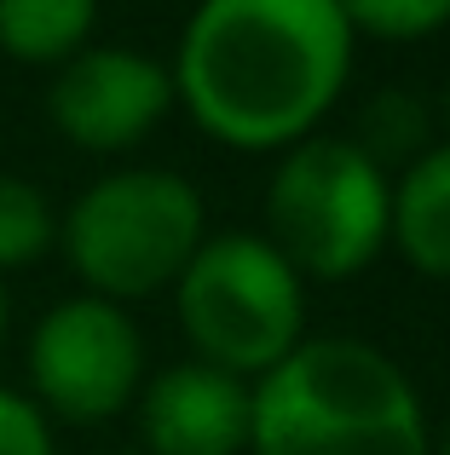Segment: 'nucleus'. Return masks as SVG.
<instances>
[{
    "mask_svg": "<svg viewBox=\"0 0 450 455\" xmlns=\"http://www.w3.org/2000/svg\"><path fill=\"white\" fill-rule=\"evenodd\" d=\"M347 29L382 46H422L428 35L450 29V0H347Z\"/></svg>",
    "mask_w": 450,
    "mask_h": 455,
    "instance_id": "ddd939ff",
    "label": "nucleus"
},
{
    "mask_svg": "<svg viewBox=\"0 0 450 455\" xmlns=\"http://www.w3.org/2000/svg\"><path fill=\"white\" fill-rule=\"evenodd\" d=\"M58 248V208L23 173H0V283Z\"/></svg>",
    "mask_w": 450,
    "mask_h": 455,
    "instance_id": "f8f14e48",
    "label": "nucleus"
},
{
    "mask_svg": "<svg viewBox=\"0 0 450 455\" xmlns=\"http://www.w3.org/2000/svg\"><path fill=\"white\" fill-rule=\"evenodd\" d=\"M306 283L260 231H208L173 283V317L191 357L248 380L283 363L306 340Z\"/></svg>",
    "mask_w": 450,
    "mask_h": 455,
    "instance_id": "20e7f679",
    "label": "nucleus"
},
{
    "mask_svg": "<svg viewBox=\"0 0 450 455\" xmlns=\"http://www.w3.org/2000/svg\"><path fill=\"white\" fill-rule=\"evenodd\" d=\"M99 35L92 0H0V52L29 69H64Z\"/></svg>",
    "mask_w": 450,
    "mask_h": 455,
    "instance_id": "9d476101",
    "label": "nucleus"
},
{
    "mask_svg": "<svg viewBox=\"0 0 450 455\" xmlns=\"http://www.w3.org/2000/svg\"><path fill=\"white\" fill-rule=\"evenodd\" d=\"M139 455H248L254 387L197 357L150 369L133 398Z\"/></svg>",
    "mask_w": 450,
    "mask_h": 455,
    "instance_id": "6e6552de",
    "label": "nucleus"
},
{
    "mask_svg": "<svg viewBox=\"0 0 450 455\" xmlns=\"http://www.w3.org/2000/svg\"><path fill=\"white\" fill-rule=\"evenodd\" d=\"M127 455H139V450H127Z\"/></svg>",
    "mask_w": 450,
    "mask_h": 455,
    "instance_id": "a211bd4d",
    "label": "nucleus"
},
{
    "mask_svg": "<svg viewBox=\"0 0 450 455\" xmlns=\"http://www.w3.org/2000/svg\"><path fill=\"white\" fill-rule=\"evenodd\" d=\"M208 243V202L180 167H110L58 213V254L81 294L110 306L173 294L180 271Z\"/></svg>",
    "mask_w": 450,
    "mask_h": 455,
    "instance_id": "7ed1b4c3",
    "label": "nucleus"
},
{
    "mask_svg": "<svg viewBox=\"0 0 450 455\" xmlns=\"http://www.w3.org/2000/svg\"><path fill=\"white\" fill-rule=\"evenodd\" d=\"M145 375V334L127 306L76 289L29 323L23 398L52 427H104L127 415Z\"/></svg>",
    "mask_w": 450,
    "mask_h": 455,
    "instance_id": "423d86ee",
    "label": "nucleus"
},
{
    "mask_svg": "<svg viewBox=\"0 0 450 455\" xmlns=\"http://www.w3.org/2000/svg\"><path fill=\"white\" fill-rule=\"evenodd\" d=\"M445 122V145H450V81H445V92H439V110H433Z\"/></svg>",
    "mask_w": 450,
    "mask_h": 455,
    "instance_id": "dca6fc26",
    "label": "nucleus"
},
{
    "mask_svg": "<svg viewBox=\"0 0 450 455\" xmlns=\"http://www.w3.org/2000/svg\"><path fill=\"white\" fill-rule=\"evenodd\" d=\"M173 116V76L162 58L122 41H92L52 69L46 87V122L69 150L127 156L139 150Z\"/></svg>",
    "mask_w": 450,
    "mask_h": 455,
    "instance_id": "0eeeda50",
    "label": "nucleus"
},
{
    "mask_svg": "<svg viewBox=\"0 0 450 455\" xmlns=\"http://www.w3.org/2000/svg\"><path fill=\"white\" fill-rule=\"evenodd\" d=\"M248 455H433V415L375 340L306 334L254 380Z\"/></svg>",
    "mask_w": 450,
    "mask_h": 455,
    "instance_id": "f03ea898",
    "label": "nucleus"
},
{
    "mask_svg": "<svg viewBox=\"0 0 450 455\" xmlns=\"http://www.w3.org/2000/svg\"><path fill=\"white\" fill-rule=\"evenodd\" d=\"M433 455H450V421H445V433H433Z\"/></svg>",
    "mask_w": 450,
    "mask_h": 455,
    "instance_id": "f3484780",
    "label": "nucleus"
},
{
    "mask_svg": "<svg viewBox=\"0 0 450 455\" xmlns=\"http://www.w3.org/2000/svg\"><path fill=\"white\" fill-rule=\"evenodd\" d=\"M393 173L347 133H312L277 156L266 179V243L301 283H352L387 254Z\"/></svg>",
    "mask_w": 450,
    "mask_h": 455,
    "instance_id": "39448f33",
    "label": "nucleus"
},
{
    "mask_svg": "<svg viewBox=\"0 0 450 455\" xmlns=\"http://www.w3.org/2000/svg\"><path fill=\"white\" fill-rule=\"evenodd\" d=\"M358 64L335 0H208L168 58L173 104L237 156H283L324 133Z\"/></svg>",
    "mask_w": 450,
    "mask_h": 455,
    "instance_id": "f257e3e1",
    "label": "nucleus"
},
{
    "mask_svg": "<svg viewBox=\"0 0 450 455\" xmlns=\"http://www.w3.org/2000/svg\"><path fill=\"white\" fill-rule=\"evenodd\" d=\"M387 248H393L416 277L450 283V145L445 139L393 173Z\"/></svg>",
    "mask_w": 450,
    "mask_h": 455,
    "instance_id": "1a4fd4ad",
    "label": "nucleus"
},
{
    "mask_svg": "<svg viewBox=\"0 0 450 455\" xmlns=\"http://www.w3.org/2000/svg\"><path fill=\"white\" fill-rule=\"evenodd\" d=\"M0 455H58V433L23 387H0Z\"/></svg>",
    "mask_w": 450,
    "mask_h": 455,
    "instance_id": "4468645a",
    "label": "nucleus"
},
{
    "mask_svg": "<svg viewBox=\"0 0 450 455\" xmlns=\"http://www.w3.org/2000/svg\"><path fill=\"white\" fill-rule=\"evenodd\" d=\"M347 139L370 156L382 173L410 167L422 150L439 145V139H433V104L422 99L416 87H382L358 110V133H347Z\"/></svg>",
    "mask_w": 450,
    "mask_h": 455,
    "instance_id": "9b49d317",
    "label": "nucleus"
},
{
    "mask_svg": "<svg viewBox=\"0 0 450 455\" xmlns=\"http://www.w3.org/2000/svg\"><path fill=\"white\" fill-rule=\"evenodd\" d=\"M6 334H12V294H6V283H0V346H6Z\"/></svg>",
    "mask_w": 450,
    "mask_h": 455,
    "instance_id": "2eb2a0df",
    "label": "nucleus"
}]
</instances>
